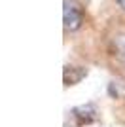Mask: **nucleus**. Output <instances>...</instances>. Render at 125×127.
I'll return each mask as SVG.
<instances>
[{
	"label": "nucleus",
	"instance_id": "obj_2",
	"mask_svg": "<svg viewBox=\"0 0 125 127\" xmlns=\"http://www.w3.org/2000/svg\"><path fill=\"white\" fill-rule=\"evenodd\" d=\"M85 25V10L80 0H64L62 2V29L64 32H78Z\"/></svg>",
	"mask_w": 125,
	"mask_h": 127
},
{
	"label": "nucleus",
	"instance_id": "obj_1",
	"mask_svg": "<svg viewBox=\"0 0 125 127\" xmlns=\"http://www.w3.org/2000/svg\"><path fill=\"white\" fill-rule=\"evenodd\" d=\"M104 57L114 68L125 72V21L110 25L102 38Z\"/></svg>",
	"mask_w": 125,
	"mask_h": 127
},
{
	"label": "nucleus",
	"instance_id": "obj_4",
	"mask_svg": "<svg viewBox=\"0 0 125 127\" xmlns=\"http://www.w3.org/2000/svg\"><path fill=\"white\" fill-rule=\"evenodd\" d=\"M89 74L87 66H76V64H66L64 70H62V82H64V87H72V85H78L85 76Z\"/></svg>",
	"mask_w": 125,
	"mask_h": 127
},
{
	"label": "nucleus",
	"instance_id": "obj_5",
	"mask_svg": "<svg viewBox=\"0 0 125 127\" xmlns=\"http://www.w3.org/2000/svg\"><path fill=\"white\" fill-rule=\"evenodd\" d=\"M114 4L118 6V10H120L121 15H125V0H114Z\"/></svg>",
	"mask_w": 125,
	"mask_h": 127
},
{
	"label": "nucleus",
	"instance_id": "obj_3",
	"mask_svg": "<svg viewBox=\"0 0 125 127\" xmlns=\"http://www.w3.org/2000/svg\"><path fill=\"white\" fill-rule=\"evenodd\" d=\"M68 116L72 118V122L76 127H83V125H91L99 120V108L93 102H87V104H80L74 106L72 110L68 112Z\"/></svg>",
	"mask_w": 125,
	"mask_h": 127
}]
</instances>
